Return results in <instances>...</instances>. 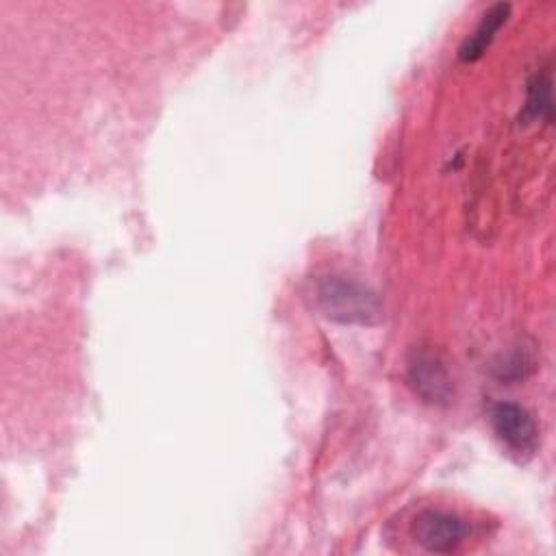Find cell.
<instances>
[{"instance_id":"1","label":"cell","mask_w":556,"mask_h":556,"mask_svg":"<svg viewBox=\"0 0 556 556\" xmlns=\"http://www.w3.org/2000/svg\"><path fill=\"white\" fill-rule=\"evenodd\" d=\"M315 302L328 319L339 324L369 326L376 324L382 315L380 298L376 291L354 278L339 274H330L317 280Z\"/></svg>"},{"instance_id":"2","label":"cell","mask_w":556,"mask_h":556,"mask_svg":"<svg viewBox=\"0 0 556 556\" xmlns=\"http://www.w3.org/2000/svg\"><path fill=\"white\" fill-rule=\"evenodd\" d=\"M406 378L413 391L430 404H450L454 400V380L443 356L424 345H415L406 361Z\"/></svg>"},{"instance_id":"3","label":"cell","mask_w":556,"mask_h":556,"mask_svg":"<svg viewBox=\"0 0 556 556\" xmlns=\"http://www.w3.org/2000/svg\"><path fill=\"white\" fill-rule=\"evenodd\" d=\"M495 437L517 456H532L539 445V428L534 417L515 402H495L489 410Z\"/></svg>"},{"instance_id":"4","label":"cell","mask_w":556,"mask_h":556,"mask_svg":"<svg viewBox=\"0 0 556 556\" xmlns=\"http://www.w3.org/2000/svg\"><path fill=\"white\" fill-rule=\"evenodd\" d=\"M410 532L415 543H419L426 552L447 554L465 541L469 528L467 521L454 513L428 508L415 517Z\"/></svg>"},{"instance_id":"5","label":"cell","mask_w":556,"mask_h":556,"mask_svg":"<svg viewBox=\"0 0 556 556\" xmlns=\"http://www.w3.org/2000/svg\"><path fill=\"white\" fill-rule=\"evenodd\" d=\"M508 15H510V4L508 2H495L489 11H484L476 30L458 48V59L465 61V63H471V61L480 59L484 54V50L491 46V41L495 39L497 30L506 24Z\"/></svg>"},{"instance_id":"6","label":"cell","mask_w":556,"mask_h":556,"mask_svg":"<svg viewBox=\"0 0 556 556\" xmlns=\"http://www.w3.org/2000/svg\"><path fill=\"white\" fill-rule=\"evenodd\" d=\"M519 119H523V122H534V119L552 122V80H549L547 72H536L528 80L526 104L519 113Z\"/></svg>"}]
</instances>
